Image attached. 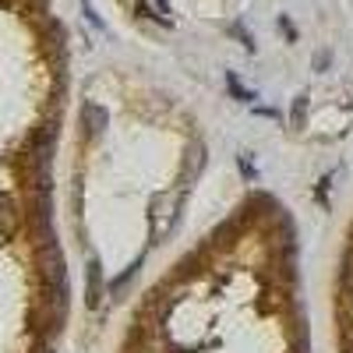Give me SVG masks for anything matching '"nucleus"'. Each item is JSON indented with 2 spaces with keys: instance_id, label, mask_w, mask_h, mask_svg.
<instances>
[{
  "instance_id": "nucleus-1",
  "label": "nucleus",
  "mask_w": 353,
  "mask_h": 353,
  "mask_svg": "<svg viewBox=\"0 0 353 353\" xmlns=\"http://www.w3.org/2000/svg\"><path fill=\"white\" fill-rule=\"evenodd\" d=\"M113 353H314L286 201L244 191L134 293Z\"/></svg>"
},
{
  "instance_id": "nucleus-2",
  "label": "nucleus",
  "mask_w": 353,
  "mask_h": 353,
  "mask_svg": "<svg viewBox=\"0 0 353 353\" xmlns=\"http://www.w3.org/2000/svg\"><path fill=\"white\" fill-rule=\"evenodd\" d=\"M329 343L332 353H353V209L339 233L329 276Z\"/></svg>"
}]
</instances>
